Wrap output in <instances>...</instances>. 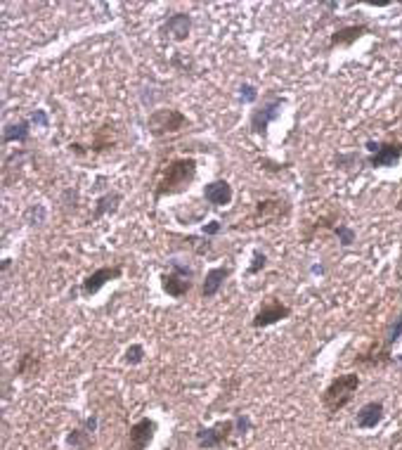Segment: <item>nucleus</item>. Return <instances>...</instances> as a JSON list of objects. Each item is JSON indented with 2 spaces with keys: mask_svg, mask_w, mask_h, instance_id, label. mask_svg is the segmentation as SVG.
Returning a JSON list of instances; mask_svg holds the SVG:
<instances>
[{
  "mask_svg": "<svg viewBox=\"0 0 402 450\" xmlns=\"http://www.w3.org/2000/svg\"><path fill=\"white\" fill-rule=\"evenodd\" d=\"M196 178V161L192 157H175L159 171L157 185H154V199L171 197L192 185Z\"/></svg>",
  "mask_w": 402,
  "mask_h": 450,
  "instance_id": "1",
  "label": "nucleus"
},
{
  "mask_svg": "<svg viewBox=\"0 0 402 450\" xmlns=\"http://www.w3.org/2000/svg\"><path fill=\"white\" fill-rule=\"evenodd\" d=\"M289 214H291V204H289L286 197H265V199L253 204L251 214L242 218V223H237L235 230H258L263 225L281 221Z\"/></svg>",
  "mask_w": 402,
  "mask_h": 450,
  "instance_id": "2",
  "label": "nucleus"
},
{
  "mask_svg": "<svg viewBox=\"0 0 402 450\" xmlns=\"http://www.w3.org/2000/svg\"><path fill=\"white\" fill-rule=\"evenodd\" d=\"M357 389H359V375L357 372H345V375H338L322 393L324 410H327L329 415L343 410V407L352 400V396L357 393Z\"/></svg>",
  "mask_w": 402,
  "mask_h": 450,
  "instance_id": "3",
  "label": "nucleus"
},
{
  "mask_svg": "<svg viewBox=\"0 0 402 450\" xmlns=\"http://www.w3.org/2000/svg\"><path fill=\"white\" fill-rule=\"evenodd\" d=\"M189 128V119L182 114L180 109H157L152 111L150 119H147V131L152 133L154 138H164V136H175V133Z\"/></svg>",
  "mask_w": 402,
  "mask_h": 450,
  "instance_id": "4",
  "label": "nucleus"
},
{
  "mask_svg": "<svg viewBox=\"0 0 402 450\" xmlns=\"http://www.w3.org/2000/svg\"><path fill=\"white\" fill-rule=\"evenodd\" d=\"M367 150H369L367 164L372 168H388V166H395L402 159V140L388 138V140H381V143L369 140Z\"/></svg>",
  "mask_w": 402,
  "mask_h": 450,
  "instance_id": "5",
  "label": "nucleus"
},
{
  "mask_svg": "<svg viewBox=\"0 0 402 450\" xmlns=\"http://www.w3.org/2000/svg\"><path fill=\"white\" fill-rule=\"evenodd\" d=\"M281 107H284V97L267 93L263 97V102H258L256 109L251 111V131L253 133H265L267 126H270L274 119L281 114Z\"/></svg>",
  "mask_w": 402,
  "mask_h": 450,
  "instance_id": "6",
  "label": "nucleus"
},
{
  "mask_svg": "<svg viewBox=\"0 0 402 450\" xmlns=\"http://www.w3.org/2000/svg\"><path fill=\"white\" fill-rule=\"evenodd\" d=\"M391 363H393L391 349L386 346L384 339L369 341L362 351H357L355 356V365H359V368H386V365Z\"/></svg>",
  "mask_w": 402,
  "mask_h": 450,
  "instance_id": "7",
  "label": "nucleus"
},
{
  "mask_svg": "<svg viewBox=\"0 0 402 450\" xmlns=\"http://www.w3.org/2000/svg\"><path fill=\"white\" fill-rule=\"evenodd\" d=\"M235 424L237 422L228 419V422H218V424L208 427V429H199V432H196V443H199V448H203V450L220 448L232 436V432H235Z\"/></svg>",
  "mask_w": 402,
  "mask_h": 450,
  "instance_id": "8",
  "label": "nucleus"
},
{
  "mask_svg": "<svg viewBox=\"0 0 402 450\" xmlns=\"http://www.w3.org/2000/svg\"><path fill=\"white\" fill-rule=\"evenodd\" d=\"M289 315H291V308H289L286 304H281V301H277V299H270L260 306V311L256 313V318L251 320V325L256 329L270 327V325H274V322L289 318Z\"/></svg>",
  "mask_w": 402,
  "mask_h": 450,
  "instance_id": "9",
  "label": "nucleus"
},
{
  "mask_svg": "<svg viewBox=\"0 0 402 450\" xmlns=\"http://www.w3.org/2000/svg\"><path fill=\"white\" fill-rule=\"evenodd\" d=\"M121 273H123L121 265H107V268H100V270L90 273V275L83 280V285H81L83 297H93V294L100 292L107 282L121 278Z\"/></svg>",
  "mask_w": 402,
  "mask_h": 450,
  "instance_id": "10",
  "label": "nucleus"
},
{
  "mask_svg": "<svg viewBox=\"0 0 402 450\" xmlns=\"http://www.w3.org/2000/svg\"><path fill=\"white\" fill-rule=\"evenodd\" d=\"M154 432H157V422L154 419L143 417L140 422H135L128 432V450H147V446L154 439Z\"/></svg>",
  "mask_w": 402,
  "mask_h": 450,
  "instance_id": "11",
  "label": "nucleus"
},
{
  "mask_svg": "<svg viewBox=\"0 0 402 450\" xmlns=\"http://www.w3.org/2000/svg\"><path fill=\"white\" fill-rule=\"evenodd\" d=\"M369 33V26L367 24H348V26H341V29H336L331 33L329 38V48H348L352 45L355 40H359L362 36Z\"/></svg>",
  "mask_w": 402,
  "mask_h": 450,
  "instance_id": "12",
  "label": "nucleus"
},
{
  "mask_svg": "<svg viewBox=\"0 0 402 450\" xmlns=\"http://www.w3.org/2000/svg\"><path fill=\"white\" fill-rule=\"evenodd\" d=\"M189 29H192V19L185 12H175L166 19V24L161 26V33L164 36H171L173 40H185L189 36Z\"/></svg>",
  "mask_w": 402,
  "mask_h": 450,
  "instance_id": "13",
  "label": "nucleus"
},
{
  "mask_svg": "<svg viewBox=\"0 0 402 450\" xmlns=\"http://www.w3.org/2000/svg\"><path fill=\"white\" fill-rule=\"evenodd\" d=\"M381 422H384V403H381V400L364 403L355 417V424L359 429H376Z\"/></svg>",
  "mask_w": 402,
  "mask_h": 450,
  "instance_id": "14",
  "label": "nucleus"
},
{
  "mask_svg": "<svg viewBox=\"0 0 402 450\" xmlns=\"http://www.w3.org/2000/svg\"><path fill=\"white\" fill-rule=\"evenodd\" d=\"M192 285H194L192 278L178 275V273H164V275H161V287H164V292L173 299H180L185 297V294H189Z\"/></svg>",
  "mask_w": 402,
  "mask_h": 450,
  "instance_id": "15",
  "label": "nucleus"
},
{
  "mask_svg": "<svg viewBox=\"0 0 402 450\" xmlns=\"http://www.w3.org/2000/svg\"><path fill=\"white\" fill-rule=\"evenodd\" d=\"M203 199L213 207H228L232 202V185L228 180H213L203 187Z\"/></svg>",
  "mask_w": 402,
  "mask_h": 450,
  "instance_id": "16",
  "label": "nucleus"
},
{
  "mask_svg": "<svg viewBox=\"0 0 402 450\" xmlns=\"http://www.w3.org/2000/svg\"><path fill=\"white\" fill-rule=\"evenodd\" d=\"M116 145V126H111V124H104L102 128H97L95 131V136H93V143H90L88 147V152H93V154H100V152H107L111 150V147Z\"/></svg>",
  "mask_w": 402,
  "mask_h": 450,
  "instance_id": "17",
  "label": "nucleus"
},
{
  "mask_svg": "<svg viewBox=\"0 0 402 450\" xmlns=\"http://www.w3.org/2000/svg\"><path fill=\"white\" fill-rule=\"evenodd\" d=\"M228 275H230L228 265H218V268H211L206 273V280H203V287H201L203 299L216 297V294L220 292V287L225 285V280H228Z\"/></svg>",
  "mask_w": 402,
  "mask_h": 450,
  "instance_id": "18",
  "label": "nucleus"
},
{
  "mask_svg": "<svg viewBox=\"0 0 402 450\" xmlns=\"http://www.w3.org/2000/svg\"><path fill=\"white\" fill-rule=\"evenodd\" d=\"M118 204H121V194H118V192L102 194L100 199H97V204H95L93 221H100V218H104L107 214H114V211L118 209Z\"/></svg>",
  "mask_w": 402,
  "mask_h": 450,
  "instance_id": "19",
  "label": "nucleus"
},
{
  "mask_svg": "<svg viewBox=\"0 0 402 450\" xmlns=\"http://www.w3.org/2000/svg\"><path fill=\"white\" fill-rule=\"evenodd\" d=\"M26 143L29 140V121H17V124H10L5 126V133H3V143Z\"/></svg>",
  "mask_w": 402,
  "mask_h": 450,
  "instance_id": "20",
  "label": "nucleus"
},
{
  "mask_svg": "<svg viewBox=\"0 0 402 450\" xmlns=\"http://www.w3.org/2000/svg\"><path fill=\"white\" fill-rule=\"evenodd\" d=\"M36 370H38V358L33 356L31 351L22 353V358H19L17 363V375H33Z\"/></svg>",
  "mask_w": 402,
  "mask_h": 450,
  "instance_id": "21",
  "label": "nucleus"
},
{
  "mask_svg": "<svg viewBox=\"0 0 402 450\" xmlns=\"http://www.w3.org/2000/svg\"><path fill=\"white\" fill-rule=\"evenodd\" d=\"M402 336V313L398 315V320H393L391 325L386 327V332H384V344L388 349H393V344L398 341Z\"/></svg>",
  "mask_w": 402,
  "mask_h": 450,
  "instance_id": "22",
  "label": "nucleus"
},
{
  "mask_svg": "<svg viewBox=\"0 0 402 450\" xmlns=\"http://www.w3.org/2000/svg\"><path fill=\"white\" fill-rule=\"evenodd\" d=\"M90 432H86V429H74L72 434L67 436V443L72 446L74 450H86L88 448V441H90Z\"/></svg>",
  "mask_w": 402,
  "mask_h": 450,
  "instance_id": "23",
  "label": "nucleus"
},
{
  "mask_svg": "<svg viewBox=\"0 0 402 450\" xmlns=\"http://www.w3.org/2000/svg\"><path fill=\"white\" fill-rule=\"evenodd\" d=\"M334 233L338 237V242L343 244V247H350L352 242H355V233L348 228V225H343V223H338L336 228H334Z\"/></svg>",
  "mask_w": 402,
  "mask_h": 450,
  "instance_id": "24",
  "label": "nucleus"
},
{
  "mask_svg": "<svg viewBox=\"0 0 402 450\" xmlns=\"http://www.w3.org/2000/svg\"><path fill=\"white\" fill-rule=\"evenodd\" d=\"M143 358H145V349L140 346V344H133V346L125 351V363H130V365L143 363Z\"/></svg>",
  "mask_w": 402,
  "mask_h": 450,
  "instance_id": "25",
  "label": "nucleus"
},
{
  "mask_svg": "<svg viewBox=\"0 0 402 450\" xmlns=\"http://www.w3.org/2000/svg\"><path fill=\"white\" fill-rule=\"evenodd\" d=\"M265 263H267V256L263 254V251H256V254H253V263L249 268V275H256V273H260L265 268Z\"/></svg>",
  "mask_w": 402,
  "mask_h": 450,
  "instance_id": "26",
  "label": "nucleus"
},
{
  "mask_svg": "<svg viewBox=\"0 0 402 450\" xmlns=\"http://www.w3.org/2000/svg\"><path fill=\"white\" fill-rule=\"evenodd\" d=\"M239 97H242L244 102H253V100H256V97H258V93H256V88L246 83V86L239 88Z\"/></svg>",
  "mask_w": 402,
  "mask_h": 450,
  "instance_id": "27",
  "label": "nucleus"
},
{
  "mask_svg": "<svg viewBox=\"0 0 402 450\" xmlns=\"http://www.w3.org/2000/svg\"><path fill=\"white\" fill-rule=\"evenodd\" d=\"M171 268H173V273H178V275H185V278H194V273H192V268H187L185 263H180L178 258H173L171 261Z\"/></svg>",
  "mask_w": 402,
  "mask_h": 450,
  "instance_id": "28",
  "label": "nucleus"
},
{
  "mask_svg": "<svg viewBox=\"0 0 402 450\" xmlns=\"http://www.w3.org/2000/svg\"><path fill=\"white\" fill-rule=\"evenodd\" d=\"M223 230V225L213 221V223H208V225H203V235H218Z\"/></svg>",
  "mask_w": 402,
  "mask_h": 450,
  "instance_id": "29",
  "label": "nucleus"
},
{
  "mask_svg": "<svg viewBox=\"0 0 402 450\" xmlns=\"http://www.w3.org/2000/svg\"><path fill=\"white\" fill-rule=\"evenodd\" d=\"M33 124H38V126H43V128H48V116H45V111H36L33 114Z\"/></svg>",
  "mask_w": 402,
  "mask_h": 450,
  "instance_id": "30",
  "label": "nucleus"
},
{
  "mask_svg": "<svg viewBox=\"0 0 402 450\" xmlns=\"http://www.w3.org/2000/svg\"><path fill=\"white\" fill-rule=\"evenodd\" d=\"M95 427H97V417H88L86 419V429H88V432H95Z\"/></svg>",
  "mask_w": 402,
  "mask_h": 450,
  "instance_id": "31",
  "label": "nucleus"
},
{
  "mask_svg": "<svg viewBox=\"0 0 402 450\" xmlns=\"http://www.w3.org/2000/svg\"><path fill=\"white\" fill-rule=\"evenodd\" d=\"M398 209H402V194H400V202H398Z\"/></svg>",
  "mask_w": 402,
  "mask_h": 450,
  "instance_id": "32",
  "label": "nucleus"
},
{
  "mask_svg": "<svg viewBox=\"0 0 402 450\" xmlns=\"http://www.w3.org/2000/svg\"><path fill=\"white\" fill-rule=\"evenodd\" d=\"M398 363H400V365H402V356H400V358H398Z\"/></svg>",
  "mask_w": 402,
  "mask_h": 450,
  "instance_id": "33",
  "label": "nucleus"
},
{
  "mask_svg": "<svg viewBox=\"0 0 402 450\" xmlns=\"http://www.w3.org/2000/svg\"><path fill=\"white\" fill-rule=\"evenodd\" d=\"M395 441H402V436H398V439H395Z\"/></svg>",
  "mask_w": 402,
  "mask_h": 450,
  "instance_id": "34",
  "label": "nucleus"
}]
</instances>
